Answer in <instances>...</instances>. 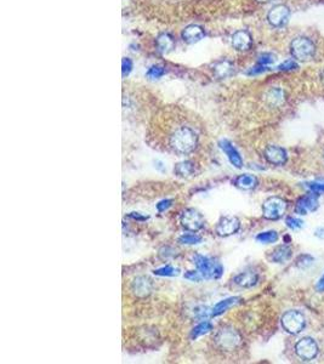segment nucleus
Returning <instances> with one entry per match:
<instances>
[{
    "instance_id": "nucleus-1",
    "label": "nucleus",
    "mask_w": 324,
    "mask_h": 364,
    "mask_svg": "<svg viewBox=\"0 0 324 364\" xmlns=\"http://www.w3.org/2000/svg\"><path fill=\"white\" fill-rule=\"evenodd\" d=\"M160 132V136L154 137L156 147L177 156H187L193 153L201 143V132L198 128L186 119L175 118L174 120H170L169 126Z\"/></svg>"
},
{
    "instance_id": "nucleus-2",
    "label": "nucleus",
    "mask_w": 324,
    "mask_h": 364,
    "mask_svg": "<svg viewBox=\"0 0 324 364\" xmlns=\"http://www.w3.org/2000/svg\"><path fill=\"white\" fill-rule=\"evenodd\" d=\"M215 350L222 354H233L242 345V337L236 329L231 327H221L211 338Z\"/></svg>"
},
{
    "instance_id": "nucleus-3",
    "label": "nucleus",
    "mask_w": 324,
    "mask_h": 364,
    "mask_svg": "<svg viewBox=\"0 0 324 364\" xmlns=\"http://www.w3.org/2000/svg\"><path fill=\"white\" fill-rule=\"evenodd\" d=\"M290 53L297 61H311L315 57L316 46L311 39L306 36H298L290 43Z\"/></svg>"
},
{
    "instance_id": "nucleus-4",
    "label": "nucleus",
    "mask_w": 324,
    "mask_h": 364,
    "mask_svg": "<svg viewBox=\"0 0 324 364\" xmlns=\"http://www.w3.org/2000/svg\"><path fill=\"white\" fill-rule=\"evenodd\" d=\"M194 265H196L197 270L201 272V275L204 278H215L218 279L222 276L224 273V267L221 266V264L216 260H214L213 258H209V256L201 255V254H196L193 256Z\"/></svg>"
},
{
    "instance_id": "nucleus-5",
    "label": "nucleus",
    "mask_w": 324,
    "mask_h": 364,
    "mask_svg": "<svg viewBox=\"0 0 324 364\" xmlns=\"http://www.w3.org/2000/svg\"><path fill=\"white\" fill-rule=\"evenodd\" d=\"M282 327L289 334L297 335L305 328V317L300 311L292 310L284 313L282 317Z\"/></svg>"
},
{
    "instance_id": "nucleus-6",
    "label": "nucleus",
    "mask_w": 324,
    "mask_h": 364,
    "mask_svg": "<svg viewBox=\"0 0 324 364\" xmlns=\"http://www.w3.org/2000/svg\"><path fill=\"white\" fill-rule=\"evenodd\" d=\"M287 203L280 197H271L265 200L263 205L264 216L267 220H278L286 214Z\"/></svg>"
},
{
    "instance_id": "nucleus-7",
    "label": "nucleus",
    "mask_w": 324,
    "mask_h": 364,
    "mask_svg": "<svg viewBox=\"0 0 324 364\" xmlns=\"http://www.w3.org/2000/svg\"><path fill=\"white\" fill-rule=\"evenodd\" d=\"M180 222L185 230L190 231V232H197L201 231L204 227V217L202 216L201 213H198L194 209H186L182 213L181 217H180Z\"/></svg>"
},
{
    "instance_id": "nucleus-8",
    "label": "nucleus",
    "mask_w": 324,
    "mask_h": 364,
    "mask_svg": "<svg viewBox=\"0 0 324 364\" xmlns=\"http://www.w3.org/2000/svg\"><path fill=\"white\" fill-rule=\"evenodd\" d=\"M295 352L301 360L311 361L317 357L318 355V345L317 343L311 338H304L298 341L295 345Z\"/></svg>"
},
{
    "instance_id": "nucleus-9",
    "label": "nucleus",
    "mask_w": 324,
    "mask_h": 364,
    "mask_svg": "<svg viewBox=\"0 0 324 364\" xmlns=\"http://www.w3.org/2000/svg\"><path fill=\"white\" fill-rule=\"evenodd\" d=\"M290 16V10L288 6L286 5L280 4L273 6L271 10H270L269 15H267V19H269L270 24L273 27H283L288 23Z\"/></svg>"
},
{
    "instance_id": "nucleus-10",
    "label": "nucleus",
    "mask_w": 324,
    "mask_h": 364,
    "mask_svg": "<svg viewBox=\"0 0 324 364\" xmlns=\"http://www.w3.org/2000/svg\"><path fill=\"white\" fill-rule=\"evenodd\" d=\"M241 228V221L235 216H224L216 225V233L220 237H228L237 233Z\"/></svg>"
},
{
    "instance_id": "nucleus-11",
    "label": "nucleus",
    "mask_w": 324,
    "mask_h": 364,
    "mask_svg": "<svg viewBox=\"0 0 324 364\" xmlns=\"http://www.w3.org/2000/svg\"><path fill=\"white\" fill-rule=\"evenodd\" d=\"M131 293L136 298H147L153 292V283L148 277H136L131 282L130 286Z\"/></svg>"
},
{
    "instance_id": "nucleus-12",
    "label": "nucleus",
    "mask_w": 324,
    "mask_h": 364,
    "mask_svg": "<svg viewBox=\"0 0 324 364\" xmlns=\"http://www.w3.org/2000/svg\"><path fill=\"white\" fill-rule=\"evenodd\" d=\"M317 196L318 194L311 192V193L301 197V198L298 200L295 211H297L299 215H306V214L317 210V208H318V197Z\"/></svg>"
},
{
    "instance_id": "nucleus-13",
    "label": "nucleus",
    "mask_w": 324,
    "mask_h": 364,
    "mask_svg": "<svg viewBox=\"0 0 324 364\" xmlns=\"http://www.w3.org/2000/svg\"><path fill=\"white\" fill-rule=\"evenodd\" d=\"M264 154L267 162L273 165H283L286 164L287 159H288L287 151L280 146H267Z\"/></svg>"
},
{
    "instance_id": "nucleus-14",
    "label": "nucleus",
    "mask_w": 324,
    "mask_h": 364,
    "mask_svg": "<svg viewBox=\"0 0 324 364\" xmlns=\"http://www.w3.org/2000/svg\"><path fill=\"white\" fill-rule=\"evenodd\" d=\"M219 146H220V148L224 151V153L227 156L228 160L231 162V164L238 169H241L242 166H243V159H242L241 154H239V152L237 151L235 146H233L230 141L221 140L219 142Z\"/></svg>"
},
{
    "instance_id": "nucleus-15",
    "label": "nucleus",
    "mask_w": 324,
    "mask_h": 364,
    "mask_svg": "<svg viewBox=\"0 0 324 364\" xmlns=\"http://www.w3.org/2000/svg\"><path fill=\"white\" fill-rule=\"evenodd\" d=\"M253 39L252 35L249 34V32L247 30H237V32L232 36V45L236 50L238 51H246V50H249L250 46H252Z\"/></svg>"
},
{
    "instance_id": "nucleus-16",
    "label": "nucleus",
    "mask_w": 324,
    "mask_h": 364,
    "mask_svg": "<svg viewBox=\"0 0 324 364\" xmlns=\"http://www.w3.org/2000/svg\"><path fill=\"white\" fill-rule=\"evenodd\" d=\"M259 273L255 270H246L235 277V283L242 288H253L258 284Z\"/></svg>"
},
{
    "instance_id": "nucleus-17",
    "label": "nucleus",
    "mask_w": 324,
    "mask_h": 364,
    "mask_svg": "<svg viewBox=\"0 0 324 364\" xmlns=\"http://www.w3.org/2000/svg\"><path fill=\"white\" fill-rule=\"evenodd\" d=\"M204 29L202 27L196 26V24H191V26L186 27L184 32H182V39H184L186 43L193 44L204 38Z\"/></svg>"
},
{
    "instance_id": "nucleus-18",
    "label": "nucleus",
    "mask_w": 324,
    "mask_h": 364,
    "mask_svg": "<svg viewBox=\"0 0 324 364\" xmlns=\"http://www.w3.org/2000/svg\"><path fill=\"white\" fill-rule=\"evenodd\" d=\"M293 250L288 244L280 245V247L276 248L275 250H272L271 255H270V260L272 262H276V264H284L286 261H288L290 258H292Z\"/></svg>"
},
{
    "instance_id": "nucleus-19",
    "label": "nucleus",
    "mask_w": 324,
    "mask_h": 364,
    "mask_svg": "<svg viewBox=\"0 0 324 364\" xmlns=\"http://www.w3.org/2000/svg\"><path fill=\"white\" fill-rule=\"evenodd\" d=\"M286 100V94L280 87H272L265 95V101L271 107H280Z\"/></svg>"
},
{
    "instance_id": "nucleus-20",
    "label": "nucleus",
    "mask_w": 324,
    "mask_h": 364,
    "mask_svg": "<svg viewBox=\"0 0 324 364\" xmlns=\"http://www.w3.org/2000/svg\"><path fill=\"white\" fill-rule=\"evenodd\" d=\"M174 173L177 175L179 177H190L193 176L196 174V166L190 160H186V162L177 163L174 168Z\"/></svg>"
},
{
    "instance_id": "nucleus-21",
    "label": "nucleus",
    "mask_w": 324,
    "mask_h": 364,
    "mask_svg": "<svg viewBox=\"0 0 324 364\" xmlns=\"http://www.w3.org/2000/svg\"><path fill=\"white\" fill-rule=\"evenodd\" d=\"M235 185L241 190H253L256 185H258V179L254 176V175L250 174H244L241 175L236 179Z\"/></svg>"
},
{
    "instance_id": "nucleus-22",
    "label": "nucleus",
    "mask_w": 324,
    "mask_h": 364,
    "mask_svg": "<svg viewBox=\"0 0 324 364\" xmlns=\"http://www.w3.org/2000/svg\"><path fill=\"white\" fill-rule=\"evenodd\" d=\"M238 300L239 298H228L225 299V300L219 301V303L213 307V310H211V316H213V317H216V316L222 315V313L227 311L230 307H232Z\"/></svg>"
},
{
    "instance_id": "nucleus-23",
    "label": "nucleus",
    "mask_w": 324,
    "mask_h": 364,
    "mask_svg": "<svg viewBox=\"0 0 324 364\" xmlns=\"http://www.w3.org/2000/svg\"><path fill=\"white\" fill-rule=\"evenodd\" d=\"M157 46L159 51L169 52L174 49V46H175V41H174L173 36L164 33V34H160L157 38Z\"/></svg>"
},
{
    "instance_id": "nucleus-24",
    "label": "nucleus",
    "mask_w": 324,
    "mask_h": 364,
    "mask_svg": "<svg viewBox=\"0 0 324 364\" xmlns=\"http://www.w3.org/2000/svg\"><path fill=\"white\" fill-rule=\"evenodd\" d=\"M213 328H214V327H213V324L210 323V322H208V321L201 322L198 326H196L193 328L192 333H191V339H197V338L202 337V335L208 334V333L213 330Z\"/></svg>"
},
{
    "instance_id": "nucleus-25",
    "label": "nucleus",
    "mask_w": 324,
    "mask_h": 364,
    "mask_svg": "<svg viewBox=\"0 0 324 364\" xmlns=\"http://www.w3.org/2000/svg\"><path fill=\"white\" fill-rule=\"evenodd\" d=\"M214 70H215V73L218 77L225 78L233 72V66L228 61H221V62H219V63H216Z\"/></svg>"
},
{
    "instance_id": "nucleus-26",
    "label": "nucleus",
    "mask_w": 324,
    "mask_h": 364,
    "mask_svg": "<svg viewBox=\"0 0 324 364\" xmlns=\"http://www.w3.org/2000/svg\"><path fill=\"white\" fill-rule=\"evenodd\" d=\"M278 233L276 231H267V232H263L256 236V241L260 243H265V244H270V243L277 242Z\"/></svg>"
},
{
    "instance_id": "nucleus-27",
    "label": "nucleus",
    "mask_w": 324,
    "mask_h": 364,
    "mask_svg": "<svg viewBox=\"0 0 324 364\" xmlns=\"http://www.w3.org/2000/svg\"><path fill=\"white\" fill-rule=\"evenodd\" d=\"M179 272L180 271L175 269V267L168 265V266H164V267H162V269H158L154 271V275L165 276V277H174V276L179 275Z\"/></svg>"
},
{
    "instance_id": "nucleus-28",
    "label": "nucleus",
    "mask_w": 324,
    "mask_h": 364,
    "mask_svg": "<svg viewBox=\"0 0 324 364\" xmlns=\"http://www.w3.org/2000/svg\"><path fill=\"white\" fill-rule=\"evenodd\" d=\"M202 242V238L197 234H184L179 238V243L181 244H198Z\"/></svg>"
},
{
    "instance_id": "nucleus-29",
    "label": "nucleus",
    "mask_w": 324,
    "mask_h": 364,
    "mask_svg": "<svg viewBox=\"0 0 324 364\" xmlns=\"http://www.w3.org/2000/svg\"><path fill=\"white\" fill-rule=\"evenodd\" d=\"M165 73V69L160 66H153L148 69L147 72V77L151 79H158L160 77H163Z\"/></svg>"
},
{
    "instance_id": "nucleus-30",
    "label": "nucleus",
    "mask_w": 324,
    "mask_h": 364,
    "mask_svg": "<svg viewBox=\"0 0 324 364\" xmlns=\"http://www.w3.org/2000/svg\"><path fill=\"white\" fill-rule=\"evenodd\" d=\"M287 226H288L289 228H292V230L297 231V230H300V228L303 227L304 221L303 220L298 219V217L289 216V217H287Z\"/></svg>"
},
{
    "instance_id": "nucleus-31",
    "label": "nucleus",
    "mask_w": 324,
    "mask_h": 364,
    "mask_svg": "<svg viewBox=\"0 0 324 364\" xmlns=\"http://www.w3.org/2000/svg\"><path fill=\"white\" fill-rule=\"evenodd\" d=\"M307 187L314 192L316 194H323L324 193V181H315L306 183Z\"/></svg>"
},
{
    "instance_id": "nucleus-32",
    "label": "nucleus",
    "mask_w": 324,
    "mask_h": 364,
    "mask_svg": "<svg viewBox=\"0 0 324 364\" xmlns=\"http://www.w3.org/2000/svg\"><path fill=\"white\" fill-rule=\"evenodd\" d=\"M273 62H275V56L271 53H263L258 60V63L261 66H267V64L273 63Z\"/></svg>"
},
{
    "instance_id": "nucleus-33",
    "label": "nucleus",
    "mask_w": 324,
    "mask_h": 364,
    "mask_svg": "<svg viewBox=\"0 0 324 364\" xmlns=\"http://www.w3.org/2000/svg\"><path fill=\"white\" fill-rule=\"evenodd\" d=\"M173 203H174L173 199L160 200V202L157 204V210L159 211V213H164L165 210H168V209L173 205Z\"/></svg>"
},
{
    "instance_id": "nucleus-34",
    "label": "nucleus",
    "mask_w": 324,
    "mask_h": 364,
    "mask_svg": "<svg viewBox=\"0 0 324 364\" xmlns=\"http://www.w3.org/2000/svg\"><path fill=\"white\" fill-rule=\"evenodd\" d=\"M298 68V63L294 60H288L278 66V69L281 70H294Z\"/></svg>"
},
{
    "instance_id": "nucleus-35",
    "label": "nucleus",
    "mask_w": 324,
    "mask_h": 364,
    "mask_svg": "<svg viewBox=\"0 0 324 364\" xmlns=\"http://www.w3.org/2000/svg\"><path fill=\"white\" fill-rule=\"evenodd\" d=\"M185 278L190 279V281H193V282H199L202 278H204V277L201 275L199 271L198 272H197V271H188L187 273H185Z\"/></svg>"
},
{
    "instance_id": "nucleus-36",
    "label": "nucleus",
    "mask_w": 324,
    "mask_h": 364,
    "mask_svg": "<svg viewBox=\"0 0 324 364\" xmlns=\"http://www.w3.org/2000/svg\"><path fill=\"white\" fill-rule=\"evenodd\" d=\"M123 77H126V75L129 74V73L131 72V68H132V62L130 58H123Z\"/></svg>"
},
{
    "instance_id": "nucleus-37",
    "label": "nucleus",
    "mask_w": 324,
    "mask_h": 364,
    "mask_svg": "<svg viewBox=\"0 0 324 364\" xmlns=\"http://www.w3.org/2000/svg\"><path fill=\"white\" fill-rule=\"evenodd\" d=\"M314 262V259L311 258V256L309 255H303L300 256V259L298 260V266L300 267H306V266H310V265Z\"/></svg>"
},
{
    "instance_id": "nucleus-38",
    "label": "nucleus",
    "mask_w": 324,
    "mask_h": 364,
    "mask_svg": "<svg viewBox=\"0 0 324 364\" xmlns=\"http://www.w3.org/2000/svg\"><path fill=\"white\" fill-rule=\"evenodd\" d=\"M266 70V66H261V64H259L258 67H254L252 70H249L248 72V74L249 75H254V74H259V73H263Z\"/></svg>"
},
{
    "instance_id": "nucleus-39",
    "label": "nucleus",
    "mask_w": 324,
    "mask_h": 364,
    "mask_svg": "<svg viewBox=\"0 0 324 364\" xmlns=\"http://www.w3.org/2000/svg\"><path fill=\"white\" fill-rule=\"evenodd\" d=\"M130 219H134V220H139V221H146V220L148 219L147 216H141L140 213H131L129 214L128 215Z\"/></svg>"
},
{
    "instance_id": "nucleus-40",
    "label": "nucleus",
    "mask_w": 324,
    "mask_h": 364,
    "mask_svg": "<svg viewBox=\"0 0 324 364\" xmlns=\"http://www.w3.org/2000/svg\"><path fill=\"white\" fill-rule=\"evenodd\" d=\"M316 288H317L318 292H324V275L322 276V278H321L320 281H318L317 287H316Z\"/></svg>"
},
{
    "instance_id": "nucleus-41",
    "label": "nucleus",
    "mask_w": 324,
    "mask_h": 364,
    "mask_svg": "<svg viewBox=\"0 0 324 364\" xmlns=\"http://www.w3.org/2000/svg\"><path fill=\"white\" fill-rule=\"evenodd\" d=\"M258 2H261V4H266V2H270L272 1V0H256Z\"/></svg>"
},
{
    "instance_id": "nucleus-42",
    "label": "nucleus",
    "mask_w": 324,
    "mask_h": 364,
    "mask_svg": "<svg viewBox=\"0 0 324 364\" xmlns=\"http://www.w3.org/2000/svg\"><path fill=\"white\" fill-rule=\"evenodd\" d=\"M321 80H322V83L324 84V70L322 73H321Z\"/></svg>"
}]
</instances>
